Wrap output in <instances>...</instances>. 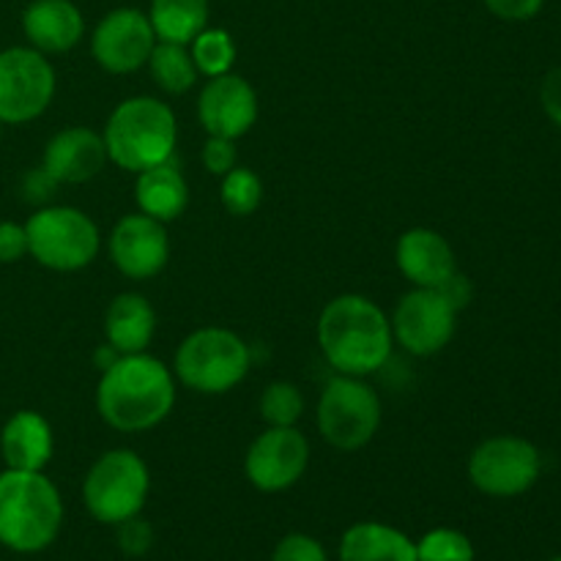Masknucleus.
Masks as SVG:
<instances>
[{
	"instance_id": "nucleus-3",
	"label": "nucleus",
	"mask_w": 561,
	"mask_h": 561,
	"mask_svg": "<svg viewBox=\"0 0 561 561\" xmlns=\"http://www.w3.org/2000/svg\"><path fill=\"white\" fill-rule=\"evenodd\" d=\"M64 526V502L44 471L0 474V542L16 553L49 548Z\"/></svg>"
},
{
	"instance_id": "nucleus-33",
	"label": "nucleus",
	"mask_w": 561,
	"mask_h": 561,
	"mask_svg": "<svg viewBox=\"0 0 561 561\" xmlns=\"http://www.w3.org/2000/svg\"><path fill=\"white\" fill-rule=\"evenodd\" d=\"M542 3H546V0H485L488 11L496 14L499 20H507V22L531 20V16L540 14Z\"/></svg>"
},
{
	"instance_id": "nucleus-13",
	"label": "nucleus",
	"mask_w": 561,
	"mask_h": 561,
	"mask_svg": "<svg viewBox=\"0 0 561 561\" xmlns=\"http://www.w3.org/2000/svg\"><path fill=\"white\" fill-rule=\"evenodd\" d=\"M157 47L151 20L140 9H115L91 36V55L110 75H131L142 69Z\"/></svg>"
},
{
	"instance_id": "nucleus-16",
	"label": "nucleus",
	"mask_w": 561,
	"mask_h": 561,
	"mask_svg": "<svg viewBox=\"0 0 561 561\" xmlns=\"http://www.w3.org/2000/svg\"><path fill=\"white\" fill-rule=\"evenodd\" d=\"M107 162V148L99 131L88 126H69L47 142L42 168L58 184H85L96 179Z\"/></svg>"
},
{
	"instance_id": "nucleus-6",
	"label": "nucleus",
	"mask_w": 561,
	"mask_h": 561,
	"mask_svg": "<svg viewBox=\"0 0 561 561\" xmlns=\"http://www.w3.org/2000/svg\"><path fill=\"white\" fill-rule=\"evenodd\" d=\"M151 491L146 460L131 449H110L88 469L82 482L85 507L99 524L118 526L142 513Z\"/></svg>"
},
{
	"instance_id": "nucleus-12",
	"label": "nucleus",
	"mask_w": 561,
	"mask_h": 561,
	"mask_svg": "<svg viewBox=\"0 0 561 561\" xmlns=\"http://www.w3.org/2000/svg\"><path fill=\"white\" fill-rule=\"evenodd\" d=\"M310 466V442L296 427H268L250 444L244 474L252 488L279 493L294 488Z\"/></svg>"
},
{
	"instance_id": "nucleus-35",
	"label": "nucleus",
	"mask_w": 561,
	"mask_h": 561,
	"mask_svg": "<svg viewBox=\"0 0 561 561\" xmlns=\"http://www.w3.org/2000/svg\"><path fill=\"white\" fill-rule=\"evenodd\" d=\"M55 186H58V181H55L53 175H49L44 168L31 170V173L25 175V197L31 203L47 201V197L53 195Z\"/></svg>"
},
{
	"instance_id": "nucleus-32",
	"label": "nucleus",
	"mask_w": 561,
	"mask_h": 561,
	"mask_svg": "<svg viewBox=\"0 0 561 561\" xmlns=\"http://www.w3.org/2000/svg\"><path fill=\"white\" fill-rule=\"evenodd\" d=\"M25 255H31L25 225L0 222V263H16Z\"/></svg>"
},
{
	"instance_id": "nucleus-22",
	"label": "nucleus",
	"mask_w": 561,
	"mask_h": 561,
	"mask_svg": "<svg viewBox=\"0 0 561 561\" xmlns=\"http://www.w3.org/2000/svg\"><path fill=\"white\" fill-rule=\"evenodd\" d=\"M340 561H416V542L394 526L362 520L340 540Z\"/></svg>"
},
{
	"instance_id": "nucleus-25",
	"label": "nucleus",
	"mask_w": 561,
	"mask_h": 561,
	"mask_svg": "<svg viewBox=\"0 0 561 561\" xmlns=\"http://www.w3.org/2000/svg\"><path fill=\"white\" fill-rule=\"evenodd\" d=\"M190 53L192 60H195L197 75L211 80V77H222L233 69L236 44L222 27H203L190 42Z\"/></svg>"
},
{
	"instance_id": "nucleus-31",
	"label": "nucleus",
	"mask_w": 561,
	"mask_h": 561,
	"mask_svg": "<svg viewBox=\"0 0 561 561\" xmlns=\"http://www.w3.org/2000/svg\"><path fill=\"white\" fill-rule=\"evenodd\" d=\"M203 168L214 175H225L236 168V140L228 137H208L203 146Z\"/></svg>"
},
{
	"instance_id": "nucleus-30",
	"label": "nucleus",
	"mask_w": 561,
	"mask_h": 561,
	"mask_svg": "<svg viewBox=\"0 0 561 561\" xmlns=\"http://www.w3.org/2000/svg\"><path fill=\"white\" fill-rule=\"evenodd\" d=\"M115 529H118V548L126 553V557H142V553L151 548L153 531L140 515L124 520V524H118Z\"/></svg>"
},
{
	"instance_id": "nucleus-34",
	"label": "nucleus",
	"mask_w": 561,
	"mask_h": 561,
	"mask_svg": "<svg viewBox=\"0 0 561 561\" xmlns=\"http://www.w3.org/2000/svg\"><path fill=\"white\" fill-rule=\"evenodd\" d=\"M540 99L548 118H551L557 126H561V66L546 75V80H542V88H540Z\"/></svg>"
},
{
	"instance_id": "nucleus-1",
	"label": "nucleus",
	"mask_w": 561,
	"mask_h": 561,
	"mask_svg": "<svg viewBox=\"0 0 561 561\" xmlns=\"http://www.w3.org/2000/svg\"><path fill=\"white\" fill-rule=\"evenodd\" d=\"M175 405L170 367L151 354H124L96 383V411L113 431L146 433L162 425Z\"/></svg>"
},
{
	"instance_id": "nucleus-5",
	"label": "nucleus",
	"mask_w": 561,
	"mask_h": 561,
	"mask_svg": "<svg viewBox=\"0 0 561 561\" xmlns=\"http://www.w3.org/2000/svg\"><path fill=\"white\" fill-rule=\"evenodd\" d=\"M250 345L230 329L203 327L186 334L175 351L173 370L184 387L201 394H225L250 373Z\"/></svg>"
},
{
	"instance_id": "nucleus-28",
	"label": "nucleus",
	"mask_w": 561,
	"mask_h": 561,
	"mask_svg": "<svg viewBox=\"0 0 561 561\" xmlns=\"http://www.w3.org/2000/svg\"><path fill=\"white\" fill-rule=\"evenodd\" d=\"M416 561H474V546L458 529H433L416 542Z\"/></svg>"
},
{
	"instance_id": "nucleus-2",
	"label": "nucleus",
	"mask_w": 561,
	"mask_h": 561,
	"mask_svg": "<svg viewBox=\"0 0 561 561\" xmlns=\"http://www.w3.org/2000/svg\"><path fill=\"white\" fill-rule=\"evenodd\" d=\"M318 345L337 376L365 378L381 370L392 354V323L373 299L343 294L318 318Z\"/></svg>"
},
{
	"instance_id": "nucleus-4",
	"label": "nucleus",
	"mask_w": 561,
	"mask_h": 561,
	"mask_svg": "<svg viewBox=\"0 0 561 561\" xmlns=\"http://www.w3.org/2000/svg\"><path fill=\"white\" fill-rule=\"evenodd\" d=\"M102 137L110 162L129 173H140L173 159L179 124L162 99L131 96L110 113Z\"/></svg>"
},
{
	"instance_id": "nucleus-10",
	"label": "nucleus",
	"mask_w": 561,
	"mask_h": 561,
	"mask_svg": "<svg viewBox=\"0 0 561 561\" xmlns=\"http://www.w3.org/2000/svg\"><path fill=\"white\" fill-rule=\"evenodd\" d=\"M55 96V69L33 47L0 53V124H27L49 107Z\"/></svg>"
},
{
	"instance_id": "nucleus-8",
	"label": "nucleus",
	"mask_w": 561,
	"mask_h": 561,
	"mask_svg": "<svg viewBox=\"0 0 561 561\" xmlns=\"http://www.w3.org/2000/svg\"><path fill=\"white\" fill-rule=\"evenodd\" d=\"M316 422L334 449L354 453L373 442L381 425V400L362 378L334 376L318 398Z\"/></svg>"
},
{
	"instance_id": "nucleus-29",
	"label": "nucleus",
	"mask_w": 561,
	"mask_h": 561,
	"mask_svg": "<svg viewBox=\"0 0 561 561\" xmlns=\"http://www.w3.org/2000/svg\"><path fill=\"white\" fill-rule=\"evenodd\" d=\"M272 561H329L321 542L310 535H285L274 548Z\"/></svg>"
},
{
	"instance_id": "nucleus-15",
	"label": "nucleus",
	"mask_w": 561,
	"mask_h": 561,
	"mask_svg": "<svg viewBox=\"0 0 561 561\" xmlns=\"http://www.w3.org/2000/svg\"><path fill=\"white\" fill-rule=\"evenodd\" d=\"M197 118L208 137L239 140L257 121V93L244 77H211L197 96Z\"/></svg>"
},
{
	"instance_id": "nucleus-14",
	"label": "nucleus",
	"mask_w": 561,
	"mask_h": 561,
	"mask_svg": "<svg viewBox=\"0 0 561 561\" xmlns=\"http://www.w3.org/2000/svg\"><path fill=\"white\" fill-rule=\"evenodd\" d=\"M115 268L129 279H151L168 266L170 239L164 222L148 214H126L107 241Z\"/></svg>"
},
{
	"instance_id": "nucleus-26",
	"label": "nucleus",
	"mask_w": 561,
	"mask_h": 561,
	"mask_svg": "<svg viewBox=\"0 0 561 561\" xmlns=\"http://www.w3.org/2000/svg\"><path fill=\"white\" fill-rule=\"evenodd\" d=\"M219 201H222L225 211L233 217H250L263 201V181L250 168H239L222 175V186H219Z\"/></svg>"
},
{
	"instance_id": "nucleus-38",
	"label": "nucleus",
	"mask_w": 561,
	"mask_h": 561,
	"mask_svg": "<svg viewBox=\"0 0 561 561\" xmlns=\"http://www.w3.org/2000/svg\"><path fill=\"white\" fill-rule=\"evenodd\" d=\"M0 135H3V124H0Z\"/></svg>"
},
{
	"instance_id": "nucleus-9",
	"label": "nucleus",
	"mask_w": 561,
	"mask_h": 561,
	"mask_svg": "<svg viewBox=\"0 0 561 561\" xmlns=\"http://www.w3.org/2000/svg\"><path fill=\"white\" fill-rule=\"evenodd\" d=\"M540 449L518 436H496L474 447L469 480L485 496L513 499L540 480Z\"/></svg>"
},
{
	"instance_id": "nucleus-23",
	"label": "nucleus",
	"mask_w": 561,
	"mask_h": 561,
	"mask_svg": "<svg viewBox=\"0 0 561 561\" xmlns=\"http://www.w3.org/2000/svg\"><path fill=\"white\" fill-rule=\"evenodd\" d=\"M148 20L157 42L190 44L208 27V0H151Z\"/></svg>"
},
{
	"instance_id": "nucleus-36",
	"label": "nucleus",
	"mask_w": 561,
	"mask_h": 561,
	"mask_svg": "<svg viewBox=\"0 0 561 561\" xmlns=\"http://www.w3.org/2000/svg\"><path fill=\"white\" fill-rule=\"evenodd\" d=\"M438 290H442V294L447 296V301H449V305H453L458 312L463 310V307L469 305V299H471V285H469V279H466L460 272H455L453 277H449L447 283H444Z\"/></svg>"
},
{
	"instance_id": "nucleus-37",
	"label": "nucleus",
	"mask_w": 561,
	"mask_h": 561,
	"mask_svg": "<svg viewBox=\"0 0 561 561\" xmlns=\"http://www.w3.org/2000/svg\"><path fill=\"white\" fill-rule=\"evenodd\" d=\"M118 356H124V354H118V351H115L110 343L107 345H99L96 354H93V365L99 367V373H104L110 365H115V362H118Z\"/></svg>"
},
{
	"instance_id": "nucleus-7",
	"label": "nucleus",
	"mask_w": 561,
	"mask_h": 561,
	"mask_svg": "<svg viewBox=\"0 0 561 561\" xmlns=\"http://www.w3.org/2000/svg\"><path fill=\"white\" fill-rule=\"evenodd\" d=\"M27 250L44 268L80 272L99 255L102 236L96 222L75 206L38 208L25 222Z\"/></svg>"
},
{
	"instance_id": "nucleus-20",
	"label": "nucleus",
	"mask_w": 561,
	"mask_h": 561,
	"mask_svg": "<svg viewBox=\"0 0 561 561\" xmlns=\"http://www.w3.org/2000/svg\"><path fill=\"white\" fill-rule=\"evenodd\" d=\"M157 332V312L140 294H118L104 312V337L118 354H142Z\"/></svg>"
},
{
	"instance_id": "nucleus-11",
	"label": "nucleus",
	"mask_w": 561,
	"mask_h": 561,
	"mask_svg": "<svg viewBox=\"0 0 561 561\" xmlns=\"http://www.w3.org/2000/svg\"><path fill=\"white\" fill-rule=\"evenodd\" d=\"M392 337L414 356H433L449 345L458 327V310L438 288H414L398 301Z\"/></svg>"
},
{
	"instance_id": "nucleus-19",
	"label": "nucleus",
	"mask_w": 561,
	"mask_h": 561,
	"mask_svg": "<svg viewBox=\"0 0 561 561\" xmlns=\"http://www.w3.org/2000/svg\"><path fill=\"white\" fill-rule=\"evenodd\" d=\"M5 469L44 471L53 458V427L36 411H16L0 431Z\"/></svg>"
},
{
	"instance_id": "nucleus-39",
	"label": "nucleus",
	"mask_w": 561,
	"mask_h": 561,
	"mask_svg": "<svg viewBox=\"0 0 561 561\" xmlns=\"http://www.w3.org/2000/svg\"><path fill=\"white\" fill-rule=\"evenodd\" d=\"M551 561H561V557H557V559H551Z\"/></svg>"
},
{
	"instance_id": "nucleus-17",
	"label": "nucleus",
	"mask_w": 561,
	"mask_h": 561,
	"mask_svg": "<svg viewBox=\"0 0 561 561\" xmlns=\"http://www.w3.org/2000/svg\"><path fill=\"white\" fill-rule=\"evenodd\" d=\"M394 261L414 288H442L458 272L449 241L431 228L405 230L398 239Z\"/></svg>"
},
{
	"instance_id": "nucleus-24",
	"label": "nucleus",
	"mask_w": 561,
	"mask_h": 561,
	"mask_svg": "<svg viewBox=\"0 0 561 561\" xmlns=\"http://www.w3.org/2000/svg\"><path fill=\"white\" fill-rule=\"evenodd\" d=\"M146 66L151 69L153 82L164 93H173V96L192 91V85L197 82V69L195 60H192L190 44L157 42Z\"/></svg>"
},
{
	"instance_id": "nucleus-21",
	"label": "nucleus",
	"mask_w": 561,
	"mask_h": 561,
	"mask_svg": "<svg viewBox=\"0 0 561 561\" xmlns=\"http://www.w3.org/2000/svg\"><path fill=\"white\" fill-rule=\"evenodd\" d=\"M135 201L140 214H148L159 222H173L190 206V186L173 162L153 164L137 173Z\"/></svg>"
},
{
	"instance_id": "nucleus-27",
	"label": "nucleus",
	"mask_w": 561,
	"mask_h": 561,
	"mask_svg": "<svg viewBox=\"0 0 561 561\" xmlns=\"http://www.w3.org/2000/svg\"><path fill=\"white\" fill-rule=\"evenodd\" d=\"M305 414V398L290 381H272L261 394V416L268 427H296Z\"/></svg>"
},
{
	"instance_id": "nucleus-18",
	"label": "nucleus",
	"mask_w": 561,
	"mask_h": 561,
	"mask_svg": "<svg viewBox=\"0 0 561 561\" xmlns=\"http://www.w3.org/2000/svg\"><path fill=\"white\" fill-rule=\"evenodd\" d=\"M22 31L33 49L58 55L80 44L85 20L71 0H33L22 14Z\"/></svg>"
}]
</instances>
